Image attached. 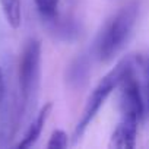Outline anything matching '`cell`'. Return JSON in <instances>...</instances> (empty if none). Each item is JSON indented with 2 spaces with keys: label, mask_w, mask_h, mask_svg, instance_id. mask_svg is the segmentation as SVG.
<instances>
[{
  "label": "cell",
  "mask_w": 149,
  "mask_h": 149,
  "mask_svg": "<svg viewBox=\"0 0 149 149\" xmlns=\"http://www.w3.org/2000/svg\"><path fill=\"white\" fill-rule=\"evenodd\" d=\"M3 98H5V78H3V72H2V67H0V110H2Z\"/></svg>",
  "instance_id": "cell-11"
},
{
  "label": "cell",
  "mask_w": 149,
  "mask_h": 149,
  "mask_svg": "<svg viewBox=\"0 0 149 149\" xmlns=\"http://www.w3.org/2000/svg\"><path fill=\"white\" fill-rule=\"evenodd\" d=\"M41 78V44L38 40H29L21 56L18 70V121L34 110Z\"/></svg>",
  "instance_id": "cell-2"
},
{
  "label": "cell",
  "mask_w": 149,
  "mask_h": 149,
  "mask_svg": "<svg viewBox=\"0 0 149 149\" xmlns=\"http://www.w3.org/2000/svg\"><path fill=\"white\" fill-rule=\"evenodd\" d=\"M0 6L5 13V18L8 24L12 28H19L22 22V13H21V0H0Z\"/></svg>",
  "instance_id": "cell-7"
},
{
  "label": "cell",
  "mask_w": 149,
  "mask_h": 149,
  "mask_svg": "<svg viewBox=\"0 0 149 149\" xmlns=\"http://www.w3.org/2000/svg\"><path fill=\"white\" fill-rule=\"evenodd\" d=\"M140 118L132 114H120V120L111 134L110 148L132 149L136 146L137 126Z\"/></svg>",
  "instance_id": "cell-4"
},
{
  "label": "cell",
  "mask_w": 149,
  "mask_h": 149,
  "mask_svg": "<svg viewBox=\"0 0 149 149\" xmlns=\"http://www.w3.org/2000/svg\"><path fill=\"white\" fill-rule=\"evenodd\" d=\"M88 72H89V60L86 56H79L76 57L72 64L67 69V82L74 85V86H81L84 82H86L88 78Z\"/></svg>",
  "instance_id": "cell-6"
},
{
  "label": "cell",
  "mask_w": 149,
  "mask_h": 149,
  "mask_svg": "<svg viewBox=\"0 0 149 149\" xmlns=\"http://www.w3.org/2000/svg\"><path fill=\"white\" fill-rule=\"evenodd\" d=\"M134 64L133 58L132 57H124L121 58L105 76L97 84V86L94 88V91L89 94L86 102H85V107H84V111L79 117V121L74 126V130H73V142L76 143L82 136L84 133L86 132L88 126L92 123V120L95 118V116L98 114L100 108L104 105V102L107 101V98L110 97V94L118 88V84L120 81L123 79V76L127 73V70Z\"/></svg>",
  "instance_id": "cell-3"
},
{
  "label": "cell",
  "mask_w": 149,
  "mask_h": 149,
  "mask_svg": "<svg viewBox=\"0 0 149 149\" xmlns=\"http://www.w3.org/2000/svg\"><path fill=\"white\" fill-rule=\"evenodd\" d=\"M134 64L137 66V69L140 70V74H142L140 85H142L145 107H146V111L149 114V57H146V56H137L134 58Z\"/></svg>",
  "instance_id": "cell-8"
},
{
  "label": "cell",
  "mask_w": 149,
  "mask_h": 149,
  "mask_svg": "<svg viewBox=\"0 0 149 149\" xmlns=\"http://www.w3.org/2000/svg\"><path fill=\"white\" fill-rule=\"evenodd\" d=\"M35 8L40 16L48 22H56L58 16V3L60 0H34Z\"/></svg>",
  "instance_id": "cell-9"
},
{
  "label": "cell",
  "mask_w": 149,
  "mask_h": 149,
  "mask_svg": "<svg viewBox=\"0 0 149 149\" xmlns=\"http://www.w3.org/2000/svg\"><path fill=\"white\" fill-rule=\"evenodd\" d=\"M51 108H53V104L51 102H47L44 104V107L38 111V114L34 117V120L31 121V124L28 126L24 137L21 139V142L18 143V148L21 149H25V148H31L32 145H35V142L38 140L44 126H45V121L51 113Z\"/></svg>",
  "instance_id": "cell-5"
},
{
  "label": "cell",
  "mask_w": 149,
  "mask_h": 149,
  "mask_svg": "<svg viewBox=\"0 0 149 149\" xmlns=\"http://www.w3.org/2000/svg\"><path fill=\"white\" fill-rule=\"evenodd\" d=\"M137 13L139 6L136 3H130L121 8L104 24L94 47L98 60L110 61L123 50L136 25Z\"/></svg>",
  "instance_id": "cell-1"
},
{
  "label": "cell",
  "mask_w": 149,
  "mask_h": 149,
  "mask_svg": "<svg viewBox=\"0 0 149 149\" xmlns=\"http://www.w3.org/2000/svg\"><path fill=\"white\" fill-rule=\"evenodd\" d=\"M67 145H69L67 133L60 130V129H57V130H54L51 133V137H50V140L47 143V148L48 149H64V148H67Z\"/></svg>",
  "instance_id": "cell-10"
}]
</instances>
